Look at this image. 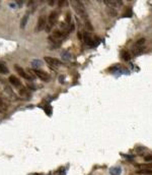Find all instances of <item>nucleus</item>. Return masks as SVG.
<instances>
[{
  "label": "nucleus",
  "instance_id": "obj_12",
  "mask_svg": "<svg viewBox=\"0 0 152 175\" xmlns=\"http://www.w3.org/2000/svg\"><path fill=\"white\" fill-rule=\"evenodd\" d=\"M137 174H145V175H152V169H142L138 170Z\"/></svg>",
  "mask_w": 152,
  "mask_h": 175
},
{
  "label": "nucleus",
  "instance_id": "obj_17",
  "mask_svg": "<svg viewBox=\"0 0 152 175\" xmlns=\"http://www.w3.org/2000/svg\"><path fill=\"white\" fill-rule=\"evenodd\" d=\"M49 3H50V5H53L54 4V1H49Z\"/></svg>",
  "mask_w": 152,
  "mask_h": 175
},
{
  "label": "nucleus",
  "instance_id": "obj_9",
  "mask_svg": "<svg viewBox=\"0 0 152 175\" xmlns=\"http://www.w3.org/2000/svg\"><path fill=\"white\" fill-rule=\"evenodd\" d=\"M8 67L6 66V64H5L4 62H1L0 61V73L1 74H7L8 73Z\"/></svg>",
  "mask_w": 152,
  "mask_h": 175
},
{
  "label": "nucleus",
  "instance_id": "obj_16",
  "mask_svg": "<svg viewBox=\"0 0 152 175\" xmlns=\"http://www.w3.org/2000/svg\"><path fill=\"white\" fill-rule=\"evenodd\" d=\"M146 161H151L152 160V157H147V158H145Z\"/></svg>",
  "mask_w": 152,
  "mask_h": 175
},
{
  "label": "nucleus",
  "instance_id": "obj_3",
  "mask_svg": "<svg viewBox=\"0 0 152 175\" xmlns=\"http://www.w3.org/2000/svg\"><path fill=\"white\" fill-rule=\"evenodd\" d=\"M33 72L35 73L36 75H37L39 79H41L42 81H48L50 79V75L48 74L47 72H45L44 70H40V69H34L33 70Z\"/></svg>",
  "mask_w": 152,
  "mask_h": 175
},
{
  "label": "nucleus",
  "instance_id": "obj_5",
  "mask_svg": "<svg viewBox=\"0 0 152 175\" xmlns=\"http://www.w3.org/2000/svg\"><path fill=\"white\" fill-rule=\"evenodd\" d=\"M45 60L48 64H50L51 66L53 67H57V66H60L62 64L61 61L60 60H57V59L53 58V57H45Z\"/></svg>",
  "mask_w": 152,
  "mask_h": 175
},
{
  "label": "nucleus",
  "instance_id": "obj_11",
  "mask_svg": "<svg viewBox=\"0 0 152 175\" xmlns=\"http://www.w3.org/2000/svg\"><path fill=\"white\" fill-rule=\"evenodd\" d=\"M121 57L124 59L125 61H129L130 58H131V55L128 51H122L121 52Z\"/></svg>",
  "mask_w": 152,
  "mask_h": 175
},
{
  "label": "nucleus",
  "instance_id": "obj_10",
  "mask_svg": "<svg viewBox=\"0 0 152 175\" xmlns=\"http://www.w3.org/2000/svg\"><path fill=\"white\" fill-rule=\"evenodd\" d=\"M27 19H29V13L25 14L21 19V29H25V25H27Z\"/></svg>",
  "mask_w": 152,
  "mask_h": 175
},
{
  "label": "nucleus",
  "instance_id": "obj_4",
  "mask_svg": "<svg viewBox=\"0 0 152 175\" xmlns=\"http://www.w3.org/2000/svg\"><path fill=\"white\" fill-rule=\"evenodd\" d=\"M14 69L16 70V72L18 73V74L21 75V76L23 77V79H33V77L29 76V75L27 74V73L25 71V69L21 68V67L19 66V65H14Z\"/></svg>",
  "mask_w": 152,
  "mask_h": 175
},
{
  "label": "nucleus",
  "instance_id": "obj_2",
  "mask_svg": "<svg viewBox=\"0 0 152 175\" xmlns=\"http://www.w3.org/2000/svg\"><path fill=\"white\" fill-rule=\"evenodd\" d=\"M57 11H52L51 14L49 15V19H48V25H47V28H46V31L49 33V32H51V30L53 29V27L55 25L56 21H57Z\"/></svg>",
  "mask_w": 152,
  "mask_h": 175
},
{
  "label": "nucleus",
  "instance_id": "obj_13",
  "mask_svg": "<svg viewBox=\"0 0 152 175\" xmlns=\"http://www.w3.org/2000/svg\"><path fill=\"white\" fill-rule=\"evenodd\" d=\"M122 172L121 168L120 167H114V168L111 169V174L112 175H120Z\"/></svg>",
  "mask_w": 152,
  "mask_h": 175
},
{
  "label": "nucleus",
  "instance_id": "obj_8",
  "mask_svg": "<svg viewBox=\"0 0 152 175\" xmlns=\"http://www.w3.org/2000/svg\"><path fill=\"white\" fill-rule=\"evenodd\" d=\"M82 39L85 41V43L87 44V45H91V44H95V41L91 38V36L89 35V34L85 33L84 36H82Z\"/></svg>",
  "mask_w": 152,
  "mask_h": 175
},
{
  "label": "nucleus",
  "instance_id": "obj_7",
  "mask_svg": "<svg viewBox=\"0 0 152 175\" xmlns=\"http://www.w3.org/2000/svg\"><path fill=\"white\" fill-rule=\"evenodd\" d=\"M8 81H9V83H10L11 85H14V87H16V88H21V81H19L16 76H14V75H10V76H9V79H8Z\"/></svg>",
  "mask_w": 152,
  "mask_h": 175
},
{
  "label": "nucleus",
  "instance_id": "obj_1",
  "mask_svg": "<svg viewBox=\"0 0 152 175\" xmlns=\"http://www.w3.org/2000/svg\"><path fill=\"white\" fill-rule=\"evenodd\" d=\"M71 3H72V7H73L74 10L76 11V13H77L81 19H84L85 23H87V21H88V19H87V12L86 10H85V7L84 5L82 4V2L78 1V0H74Z\"/></svg>",
  "mask_w": 152,
  "mask_h": 175
},
{
  "label": "nucleus",
  "instance_id": "obj_14",
  "mask_svg": "<svg viewBox=\"0 0 152 175\" xmlns=\"http://www.w3.org/2000/svg\"><path fill=\"white\" fill-rule=\"evenodd\" d=\"M144 43H145V39H140L139 41H137V43H136V46H137V47H142Z\"/></svg>",
  "mask_w": 152,
  "mask_h": 175
},
{
  "label": "nucleus",
  "instance_id": "obj_15",
  "mask_svg": "<svg viewBox=\"0 0 152 175\" xmlns=\"http://www.w3.org/2000/svg\"><path fill=\"white\" fill-rule=\"evenodd\" d=\"M0 108H2V109H6V105L3 103L2 99L0 98Z\"/></svg>",
  "mask_w": 152,
  "mask_h": 175
},
{
  "label": "nucleus",
  "instance_id": "obj_6",
  "mask_svg": "<svg viewBox=\"0 0 152 175\" xmlns=\"http://www.w3.org/2000/svg\"><path fill=\"white\" fill-rule=\"evenodd\" d=\"M46 27V17L45 15H42L39 17V21H38L37 25V30L38 31H43Z\"/></svg>",
  "mask_w": 152,
  "mask_h": 175
}]
</instances>
